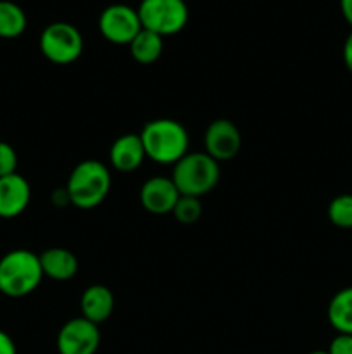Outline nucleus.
I'll return each instance as SVG.
<instances>
[{"label":"nucleus","instance_id":"obj_21","mask_svg":"<svg viewBox=\"0 0 352 354\" xmlns=\"http://www.w3.org/2000/svg\"><path fill=\"white\" fill-rule=\"evenodd\" d=\"M328 354H352V335L337 334L328 346Z\"/></svg>","mask_w":352,"mask_h":354},{"label":"nucleus","instance_id":"obj_19","mask_svg":"<svg viewBox=\"0 0 352 354\" xmlns=\"http://www.w3.org/2000/svg\"><path fill=\"white\" fill-rule=\"evenodd\" d=\"M173 216L182 225L197 223L200 216H202V204H200L199 197L179 196L178 203H176L175 209H173Z\"/></svg>","mask_w":352,"mask_h":354},{"label":"nucleus","instance_id":"obj_13","mask_svg":"<svg viewBox=\"0 0 352 354\" xmlns=\"http://www.w3.org/2000/svg\"><path fill=\"white\" fill-rule=\"evenodd\" d=\"M79 310H81L83 318L95 325L109 320L114 311V296L109 287L100 286V283L86 287L79 297Z\"/></svg>","mask_w":352,"mask_h":354},{"label":"nucleus","instance_id":"obj_11","mask_svg":"<svg viewBox=\"0 0 352 354\" xmlns=\"http://www.w3.org/2000/svg\"><path fill=\"white\" fill-rule=\"evenodd\" d=\"M31 199V187L19 173L0 178V218L19 216L24 213Z\"/></svg>","mask_w":352,"mask_h":354},{"label":"nucleus","instance_id":"obj_1","mask_svg":"<svg viewBox=\"0 0 352 354\" xmlns=\"http://www.w3.org/2000/svg\"><path fill=\"white\" fill-rule=\"evenodd\" d=\"M138 135L144 144L145 156L159 165H176L183 156L188 154V131L176 120H152Z\"/></svg>","mask_w":352,"mask_h":354},{"label":"nucleus","instance_id":"obj_24","mask_svg":"<svg viewBox=\"0 0 352 354\" xmlns=\"http://www.w3.org/2000/svg\"><path fill=\"white\" fill-rule=\"evenodd\" d=\"M340 10L347 24L352 26V0H340Z\"/></svg>","mask_w":352,"mask_h":354},{"label":"nucleus","instance_id":"obj_23","mask_svg":"<svg viewBox=\"0 0 352 354\" xmlns=\"http://www.w3.org/2000/svg\"><path fill=\"white\" fill-rule=\"evenodd\" d=\"M342 57H344L345 68L349 69V73L352 75V31L349 33V37L345 38L344 48H342Z\"/></svg>","mask_w":352,"mask_h":354},{"label":"nucleus","instance_id":"obj_4","mask_svg":"<svg viewBox=\"0 0 352 354\" xmlns=\"http://www.w3.org/2000/svg\"><path fill=\"white\" fill-rule=\"evenodd\" d=\"M221 176L219 162L206 152H188L173 168L171 180L179 196L202 197L217 185Z\"/></svg>","mask_w":352,"mask_h":354},{"label":"nucleus","instance_id":"obj_10","mask_svg":"<svg viewBox=\"0 0 352 354\" xmlns=\"http://www.w3.org/2000/svg\"><path fill=\"white\" fill-rule=\"evenodd\" d=\"M178 199V189H176L175 182L168 176H152L140 189L141 206L152 214L173 213Z\"/></svg>","mask_w":352,"mask_h":354},{"label":"nucleus","instance_id":"obj_6","mask_svg":"<svg viewBox=\"0 0 352 354\" xmlns=\"http://www.w3.org/2000/svg\"><path fill=\"white\" fill-rule=\"evenodd\" d=\"M40 50L54 64H71L83 54V37L69 23H52L41 31Z\"/></svg>","mask_w":352,"mask_h":354},{"label":"nucleus","instance_id":"obj_9","mask_svg":"<svg viewBox=\"0 0 352 354\" xmlns=\"http://www.w3.org/2000/svg\"><path fill=\"white\" fill-rule=\"evenodd\" d=\"M204 147L214 161H230L242 149L240 130L230 120H214L204 135Z\"/></svg>","mask_w":352,"mask_h":354},{"label":"nucleus","instance_id":"obj_8","mask_svg":"<svg viewBox=\"0 0 352 354\" xmlns=\"http://www.w3.org/2000/svg\"><path fill=\"white\" fill-rule=\"evenodd\" d=\"M99 346V325L83 317L66 322L57 334L59 354H95Z\"/></svg>","mask_w":352,"mask_h":354},{"label":"nucleus","instance_id":"obj_20","mask_svg":"<svg viewBox=\"0 0 352 354\" xmlns=\"http://www.w3.org/2000/svg\"><path fill=\"white\" fill-rule=\"evenodd\" d=\"M17 169V154L7 142H0V178L14 175Z\"/></svg>","mask_w":352,"mask_h":354},{"label":"nucleus","instance_id":"obj_25","mask_svg":"<svg viewBox=\"0 0 352 354\" xmlns=\"http://www.w3.org/2000/svg\"><path fill=\"white\" fill-rule=\"evenodd\" d=\"M309 354H328L326 351H313V353H309Z\"/></svg>","mask_w":352,"mask_h":354},{"label":"nucleus","instance_id":"obj_18","mask_svg":"<svg viewBox=\"0 0 352 354\" xmlns=\"http://www.w3.org/2000/svg\"><path fill=\"white\" fill-rule=\"evenodd\" d=\"M328 220L338 228H352V194H340L328 204Z\"/></svg>","mask_w":352,"mask_h":354},{"label":"nucleus","instance_id":"obj_12","mask_svg":"<svg viewBox=\"0 0 352 354\" xmlns=\"http://www.w3.org/2000/svg\"><path fill=\"white\" fill-rule=\"evenodd\" d=\"M145 158L147 156H145L144 144H141L140 135L137 133L121 135L110 145L109 161L113 168L121 173H131L138 169Z\"/></svg>","mask_w":352,"mask_h":354},{"label":"nucleus","instance_id":"obj_14","mask_svg":"<svg viewBox=\"0 0 352 354\" xmlns=\"http://www.w3.org/2000/svg\"><path fill=\"white\" fill-rule=\"evenodd\" d=\"M40 265L43 277H48L55 282L75 279L79 268L76 256L64 248H50L41 252Z\"/></svg>","mask_w":352,"mask_h":354},{"label":"nucleus","instance_id":"obj_22","mask_svg":"<svg viewBox=\"0 0 352 354\" xmlns=\"http://www.w3.org/2000/svg\"><path fill=\"white\" fill-rule=\"evenodd\" d=\"M0 354H17L12 337L3 330H0Z\"/></svg>","mask_w":352,"mask_h":354},{"label":"nucleus","instance_id":"obj_2","mask_svg":"<svg viewBox=\"0 0 352 354\" xmlns=\"http://www.w3.org/2000/svg\"><path fill=\"white\" fill-rule=\"evenodd\" d=\"M110 173L104 162L86 159L72 168L66 185L69 204L78 209H93L109 196Z\"/></svg>","mask_w":352,"mask_h":354},{"label":"nucleus","instance_id":"obj_5","mask_svg":"<svg viewBox=\"0 0 352 354\" xmlns=\"http://www.w3.org/2000/svg\"><path fill=\"white\" fill-rule=\"evenodd\" d=\"M137 12L141 28L162 38L179 33L188 23V7L183 0H141Z\"/></svg>","mask_w":352,"mask_h":354},{"label":"nucleus","instance_id":"obj_16","mask_svg":"<svg viewBox=\"0 0 352 354\" xmlns=\"http://www.w3.org/2000/svg\"><path fill=\"white\" fill-rule=\"evenodd\" d=\"M130 54L138 64H152L161 57L164 50V38L159 37L154 31H148L141 28L140 33L133 38L130 45Z\"/></svg>","mask_w":352,"mask_h":354},{"label":"nucleus","instance_id":"obj_17","mask_svg":"<svg viewBox=\"0 0 352 354\" xmlns=\"http://www.w3.org/2000/svg\"><path fill=\"white\" fill-rule=\"evenodd\" d=\"M26 14L17 3L0 0V38H17L26 30Z\"/></svg>","mask_w":352,"mask_h":354},{"label":"nucleus","instance_id":"obj_15","mask_svg":"<svg viewBox=\"0 0 352 354\" xmlns=\"http://www.w3.org/2000/svg\"><path fill=\"white\" fill-rule=\"evenodd\" d=\"M326 315L337 334L352 335V287H345L331 297Z\"/></svg>","mask_w":352,"mask_h":354},{"label":"nucleus","instance_id":"obj_3","mask_svg":"<svg viewBox=\"0 0 352 354\" xmlns=\"http://www.w3.org/2000/svg\"><path fill=\"white\" fill-rule=\"evenodd\" d=\"M43 280L40 256L28 249H14L0 258V292L24 297L35 292Z\"/></svg>","mask_w":352,"mask_h":354},{"label":"nucleus","instance_id":"obj_7","mask_svg":"<svg viewBox=\"0 0 352 354\" xmlns=\"http://www.w3.org/2000/svg\"><path fill=\"white\" fill-rule=\"evenodd\" d=\"M99 30L107 41L116 45H130L141 31L138 12L124 3H114L104 9L99 19Z\"/></svg>","mask_w":352,"mask_h":354}]
</instances>
